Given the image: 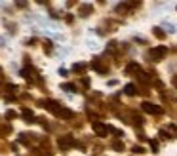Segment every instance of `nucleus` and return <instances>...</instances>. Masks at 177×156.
Wrapping results in <instances>:
<instances>
[{"label":"nucleus","instance_id":"obj_1","mask_svg":"<svg viewBox=\"0 0 177 156\" xmlns=\"http://www.w3.org/2000/svg\"><path fill=\"white\" fill-rule=\"evenodd\" d=\"M91 127H94V131L97 133L99 137H105V135H107V131H111V127L105 126V124H101V122H94V124H91Z\"/></svg>","mask_w":177,"mask_h":156},{"label":"nucleus","instance_id":"obj_3","mask_svg":"<svg viewBox=\"0 0 177 156\" xmlns=\"http://www.w3.org/2000/svg\"><path fill=\"white\" fill-rule=\"evenodd\" d=\"M141 107H143V110L148 112V114H162V109L158 107V105H152V103H148V101H145Z\"/></svg>","mask_w":177,"mask_h":156},{"label":"nucleus","instance_id":"obj_4","mask_svg":"<svg viewBox=\"0 0 177 156\" xmlns=\"http://www.w3.org/2000/svg\"><path fill=\"white\" fill-rule=\"evenodd\" d=\"M42 107H44V109H48V110H52V112H55V114L59 112V109H57V103H55V101H42Z\"/></svg>","mask_w":177,"mask_h":156},{"label":"nucleus","instance_id":"obj_8","mask_svg":"<svg viewBox=\"0 0 177 156\" xmlns=\"http://www.w3.org/2000/svg\"><path fill=\"white\" fill-rule=\"evenodd\" d=\"M133 70H137V73H139V65H135V63H130V65L128 67H126V73H133Z\"/></svg>","mask_w":177,"mask_h":156},{"label":"nucleus","instance_id":"obj_11","mask_svg":"<svg viewBox=\"0 0 177 156\" xmlns=\"http://www.w3.org/2000/svg\"><path fill=\"white\" fill-rule=\"evenodd\" d=\"M151 148H152V151H154V152H156V151H158V143H156V141H151Z\"/></svg>","mask_w":177,"mask_h":156},{"label":"nucleus","instance_id":"obj_9","mask_svg":"<svg viewBox=\"0 0 177 156\" xmlns=\"http://www.w3.org/2000/svg\"><path fill=\"white\" fill-rule=\"evenodd\" d=\"M23 116H25V118H27V120H29V122H31V120H32V116H34V114H32V110H29V109H25V110H23Z\"/></svg>","mask_w":177,"mask_h":156},{"label":"nucleus","instance_id":"obj_6","mask_svg":"<svg viewBox=\"0 0 177 156\" xmlns=\"http://www.w3.org/2000/svg\"><path fill=\"white\" fill-rule=\"evenodd\" d=\"M74 141H73V137H63V139H59V147H69V145H73Z\"/></svg>","mask_w":177,"mask_h":156},{"label":"nucleus","instance_id":"obj_7","mask_svg":"<svg viewBox=\"0 0 177 156\" xmlns=\"http://www.w3.org/2000/svg\"><path fill=\"white\" fill-rule=\"evenodd\" d=\"M57 116H63V118H73V112L70 110H67V109H59V112H57Z\"/></svg>","mask_w":177,"mask_h":156},{"label":"nucleus","instance_id":"obj_2","mask_svg":"<svg viewBox=\"0 0 177 156\" xmlns=\"http://www.w3.org/2000/svg\"><path fill=\"white\" fill-rule=\"evenodd\" d=\"M166 53H168V49H166L164 46H158V48H152V49H151V57H152L154 61H160Z\"/></svg>","mask_w":177,"mask_h":156},{"label":"nucleus","instance_id":"obj_13","mask_svg":"<svg viewBox=\"0 0 177 156\" xmlns=\"http://www.w3.org/2000/svg\"><path fill=\"white\" fill-rule=\"evenodd\" d=\"M88 12H90V6H84V8H82V15H88Z\"/></svg>","mask_w":177,"mask_h":156},{"label":"nucleus","instance_id":"obj_12","mask_svg":"<svg viewBox=\"0 0 177 156\" xmlns=\"http://www.w3.org/2000/svg\"><path fill=\"white\" fill-rule=\"evenodd\" d=\"M154 34H156V36H158V38H162V36H164V32H162L160 29H154Z\"/></svg>","mask_w":177,"mask_h":156},{"label":"nucleus","instance_id":"obj_10","mask_svg":"<svg viewBox=\"0 0 177 156\" xmlns=\"http://www.w3.org/2000/svg\"><path fill=\"white\" fill-rule=\"evenodd\" d=\"M63 90H67V91H76L73 84H63Z\"/></svg>","mask_w":177,"mask_h":156},{"label":"nucleus","instance_id":"obj_5","mask_svg":"<svg viewBox=\"0 0 177 156\" xmlns=\"http://www.w3.org/2000/svg\"><path fill=\"white\" fill-rule=\"evenodd\" d=\"M124 93H126V95H137V90H135V86H133V84H126Z\"/></svg>","mask_w":177,"mask_h":156}]
</instances>
